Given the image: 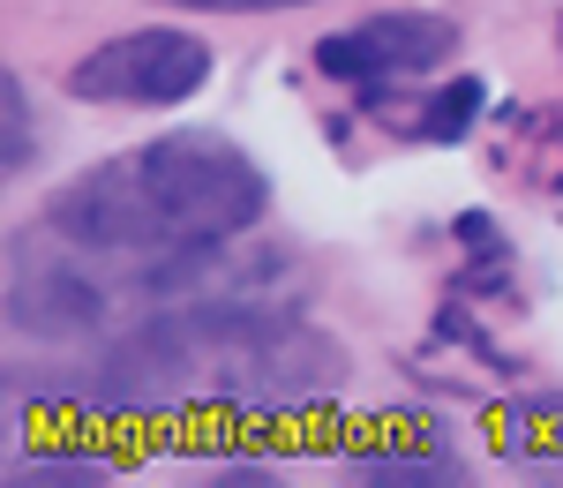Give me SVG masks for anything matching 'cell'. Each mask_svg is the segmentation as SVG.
I'll list each match as a JSON object with an SVG mask.
<instances>
[{"label": "cell", "mask_w": 563, "mask_h": 488, "mask_svg": "<svg viewBox=\"0 0 563 488\" xmlns=\"http://www.w3.org/2000/svg\"><path fill=\"white\" fill-rule=\"evenodd\" d=\"M271 211L256 158L211 129H174L121 151L45 203V233L84 256H180L203 241H241Z\"/></svg>", "instance_id": "1"}, {"label": "cell", "mask_w": 563, "mask_h": 488, "mask_svg": "<svg viewBox=\"0 0 563 488\" xmlns=\"http://www.w3.org/2000/svg\"><path fill=\"white\" fill-rule=\"evenodd\" d=\"M203 84H211V45L188 31H166V23L106 38L68 68V90L90 106H188Z\"/></svg>", "instance_id": "2"}, {"label": "cell", "mask_w": 563, "mask_h": 488, "mask_svg": "<svg viewBox=\"0 0 563 488\" xmlns=\"http://www.w3.org/2000/svg\"><path fill=\"white\" fill-rule=\"evenodd\" d=\"M459 53V31L443 15H376V23H353L339 38L316 45V68L339 76V84H406V76H429Z\"/></svg>", "instance_id": "3"}, {"label": "cell", "mask_w": 563, "mask_h": 488, "mask_svg": "<svg viewBox=\"0 0 563 488\" xmlns=\"http://www.w3.org/2000/svg\"><path fill=\"white\" fill-rule=\"evenodd\" d=\"M98 315H106V293H98L90 270H76L68 256H31L23 264V248H15V278H8V323L15 331H31L45 346H68V339L98 331Z\"/></svg>", "instance_id": "4"}, {"label": "cell", "mask_w": 563, "mask_h": 488, "mask_svg": "<svg viewBox=\"0 0 563 488\" xmlns=\"http://www.w3.org/2000/svg\"><path fill=\"white\" fill-rule=\"evenodd\" d=\"M353 481H368V488H459L466 474L443 451H376V458L353 466Z\"/></svg>", "instance_id": "5"}, {"label": "cell", "mask_w": 563, "mask_h": 488, "mask_svg": "<svg viewBox=\"0 0 563 488\" xmlns=\"http://www.w3.org/2000/svg\"><path fill=\"white\" fill-rule=\"evenodd\" d=\"M474 113H481V84H474V76H459L443 98H429V121H421V135H435V143H459V135L474 129Z\"/></svg>", "instance_id": "6"}, {"label": "cell", "mask_w": 563, "mask_h": 488, "mask_svg": "<svg viewBox=\"0 0 563 488\" xmlns=\"http://www.w3.org/2000/svg\"><path fill=\"white\" fill-rule=\"evenodd\" d=\"M8 481H106V458L98 451H38V458H23Z\"/></svg>", "instance_id": "7"}, {"label": "cell", "mask_w": 563, "mask_h": 488, "mask_svg": "<svg viewBox=\"0 0 563 488\" xmlns=\"http://www.w3.org/2000/svg\"><path fill=\"white\" fill-rule=\"evenodd\" d=\"M0 106H8V151H0V166L23 174V166H31V90H23L15 68L0 76Z\"/></svg>", "instance_id": "8"}, {"label": "cell", "mask_w": 563, "mask_h": 488, "mask_svg": "<svg viewBox=\"0 0 563 488\" xmlns=\"http://www.w3.org/2000/svg\"><path fill=\"white\" fill-rule=\"evenodd\" d=\"M174 8H211V15H271V8H316V0H174Z\"/></svg>", "instance_id": "9"}]
</instances>
